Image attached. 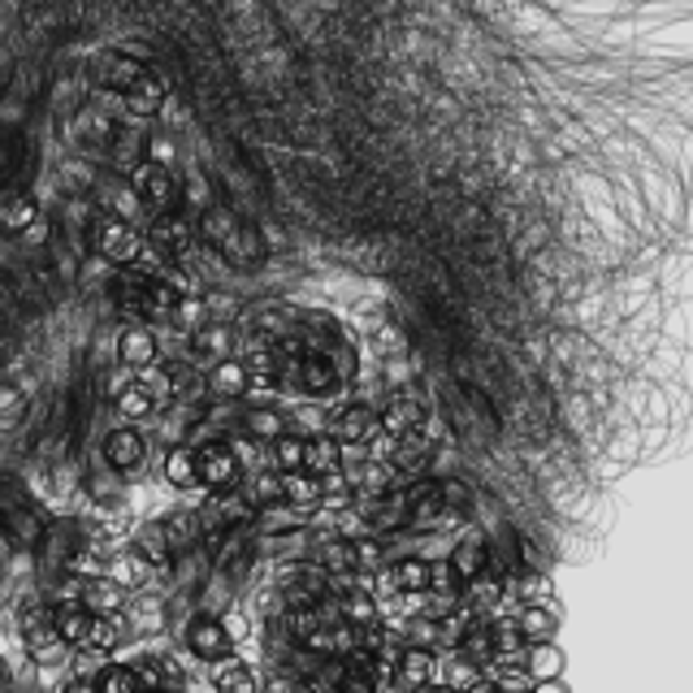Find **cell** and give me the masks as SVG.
I'll return each instance as SVG.
<instances>
[{"label":"cell","instance_id":"cell-17","mask_svg":"<svg viewBox=\"0 0 693 693\" xmlns=\"http://www.w3.org/2000/svg\"><path fill=\"white\" fill-rule=\"evenodd\" d=\"M113 408L127 416L131 425H139V420H152V416L161 413V399H156L152 386L139 377V382H122V386L113 391Z\"/></svg>","mask_w":693,"mask_h":693},{"label":"cell","instance_id":"cell-38","mask_svg":"<svg viewBox=\"0 0 693 693\" xmlns=\"http://www.w3.org/2000/svg\"><path fill=\"white\" fill-rule=\"evenodd\" d=\"M18 161H22V143H18V135L0 131V183H9V178L18 174Z\"/></svg>","mask_w":693,"mask_h":693},{"label":"cell","instance_id":"cell-18","mask_svg":"<svg viewBox=\"0 0 693 693\" xmlns=\"http://www.w3.org/2000/svg\"><path fill=\"white\" fill-rule=\"evenodd\" d=\"M208 395H217V399H243L248 395V369H243V360H217L212 369H208L205 377Z\"/></svg>","mask_w":693,"mask_h":693},{"label":"cell","instance_id":"cell-14","mask_svg":"<svg viewBox=\"0 0 693 693\" xmlns=\"http://www.w3.org/2000/svg\"><path fill=\"white\" fill-rule=\"evenodd\" d=\"M40 217H44V212H40V205H35L26 191L0 187V230H4V234H18V239H22Z\"/></svg>","mask_w":693,"mask_h":693},{"label":"cell","instance_id":"cell-25","mask_svg":"<svg viewBox=\"0 0 693 693\" xmlns=\"http://www.w3.org/2000/svg\"><path fill=\"white\" fill-rule=\"evenodd\" d=\"M516 628H520L525 646H534V641H551L559 624H554L551 607H542V603H525V607L516 612Z\"/></svg>","mask_w":693,"mask_h":693},{"label":"cell","instance_id":"cell-24","mask_svg":"<svg viewBox=\"0 0 693 693\" xmlns=\"http://www.w3.org/2000/svg\"><path fill=\"white\" fill-rule=\"evenodd\" d=\"M239 494L248 498V507H252V512L277 507V503H282V473H277V469H261V473H252V482L243 485Z\"/></svg>","mask_w":693,"mask_h":693},{"label":"cell","instance_id":"cell-39","mask_svg":"<svg viewBox=\"0 0 693 693\" xmlns=\"http://www.w3.org/2000/svg\"><path fill=\"white\" fill-rule=\"evenodd\" d=\"M26 413V404H22V395L13 391V386H0V429H13L18 420Z\"/></svg>","mask_w":693,"mask_h":693},{"label":"cell","instance_id":"cell-8","mask_svg":"<svg viewBox=\"0 0 693 693\" xmlns=\"http://www.w3.org/2000/svg\"><path fill=\"white\" fill-rule=\"evenodd\" d=\"M391 676H395L408 693L420 690V685H429V681H438V654H433V646H413V641H404L399 654H395Z\"/></svg>","mask_w":693,"mask_h":693},{"label":"cell","instance_id":"cell-20","mask_svg":"<svg viewBox=\"0 0 693 693\" xmlns=\"http://www.w3.org/2000/svg\"><path fill=\"white\" fill-rule=\"evenodd\" d=\"M48 620H53V632H57L66 646H82L91 612H87L82 603H53V607H48Z\"/></svg>","mask_w":693,"mask_h":693},{"label":"cell","instance_id":"cell-41","mask_svg":"<svg viewBox=\"0 0 693 693\" xmlns=\"http://www.w3.org/2000/svg\"><path fill=\"white\" fill-rule=\"evenodd\" d=\"M460 693H498V690H494V681H490V676H477V681H469Z\"/></svg>","mask_w":693,"mask_h":693},{"label":"cell","instance_id":"cell-23","mask_svg":"<svg viewBox=\"0 0 693 693\" xmlns=\"http://www.w3.org/2000/svg\"><path fill=\"white\" fill-rule=\"evenodd\" d=\"M161 529H165V542H169V554H183L191 551L196 542H200V516L196 512H174V516H165L161 520Z\"/></svg>","mask_w":693,"mask_h":693},{"label":"cell","instance_id":"cell-4","mask_svg":"<svg viewBox=\"0 0 693 693\" xmlns=\"http://www.w3.org/2000/svg\"><path fill=\"white\" fill-rule=\"evenodd\" d=\"M91 248H96V256H105V261H113V265H135L139 252H143L139 230L127 217H118V212L91 217Z\"/></svg>","mask_w":693,"mask_h":693},{"label":"cell","instance_id":"cell-27","mask_svg":"<svg viewBox=\"0 0 693 693\" xmlns=\"http://www.w3.org/2000/svg\"><path fill=\"white\" fill-rule=\"evenodd\" d=\"M243 433H248L252 442H274L277 433H286V413L256 404V408L243 413Z\"/></svg>","mask_w":693,"mask_h":693},{"label":"cell","instance_id":"cell-33","mask_svg":"<svg viewBox=\"0 0 693 693\" xmlns=\"http://www.w3.org/2000/svg\"><path fill=\"white\" fill-rule=\"evenodd\" d=\"M391 572H395L399 590H425L429 585V559H399V563H391Z\"/></svg>","mask_w":693,"mask_h":693},{"label":"cell","instance_id":"cell-6","mask_svg":"<svg viewBox=\"0 0 693 693\" xmlns=\"http://www.w3.org/2000/svg\"><path fill=\"white\" fill-rule=\"evenodd\" d=\"M143 460H147V438L139 433V425H118V429L105 433V464L113 473L131 477V473L143 469Z\"/></svg>","mask_w":693,"mask_h":693},{"label":"cell","instance_id":"cell-42","mask_svg":"<svg viewBox=\"0 0 693 693\" xmlns=\"http://www.w3.org/2000/svg\"><path fill=\"white\" fill-rule=\"evenodd\" d=\"M534 693H568V690H563L559 681H538V685H534Z\"/></svg>","mask_w":693,"mask_h":693},{"label":"cell","instance_id":"cell-44","mask_svg":"<svg viewBox=\"0 0 693 693\" xmlns=\"http://www.w3.org/2000/svg\"><path fill=\"white\" fill-rule=\"evenodd\" d=\"M299 693H312V690H299Z\"/></svg>","mask_w":693,"mask_h":693},{"label":"cell","instance_id":"cell-29","mask_svg":"<svg viewBox=\"0 0 693 693\" xmlns=\"http://www.w3.org/2000/svg\"><path fill=\"white\" fill-rule=\"evenodd\" d=\"M451 568H455L460 585H464V581H473L477 572L490 568V547H485L482 538H464V542L451 551Z\"/></svg>","mask_w":693,"mask_h":693},{"label":"cell","instance_id":"cell-40","mask_svg":"<svg viewBox=\"0 0 693 693\" xmlns=\"http://www.w3.org/2000/svg\"><path fill=\"white\" fill-rule=\"evenodd\" d=\"M304 690V685H299V681H295V676H286V672H282V676H270V681H265V690H256V693H299Z\"/></svg>","mask_w":693,"mask_h":693},{"label":"cell","instance_id":"cell-37","mask_svg":"<svg viewBox=\"0 0 693 693\" xmlns=\"http://www.w3.org/2000/svg\"><path fill=\"white\" fill-rule=\"evenodd\" d=\"M429 594H460V576L451 568V559H429Z\"/></svg>","mask_w":693,"mask_h":693},{"label":"cell","instance_id":"cell-15","mask_svg":"<svg viewBox=\"0 0 693 693\" xmlns=\"http://www.w3.org/2000/svg\"><path fill=\"white\" fill-rule=\"evenodd\" d=\"M425 420H429V408L416 399V395H395L382 413H377V425L386 429V433H413V429H425Z\"/></svg>","mask_w":693,"mask_h":693},{"label":"cell","instance_id":"cell-12","mask_svg":"<svg viewBox=\"0 0 693 693\" xmlns=\"http://www.w3.org/2000/svg\"><path fill=\"white\" fill-rule=\"evenodd\" d=\"M373 429H377V408L369 404H346L330 416V438H339L343 447H364Z\"/></svg>","mask_w":693,"mask_h":693},{"label":"cell","instance_id":"cell-43","mask_svg":"<svg viewBox=\"0 0 693 693\" xmlns=\"http://www.w3.org/2000/svg\"><path fill=\"white\" fill-rule=\"evenodd\" d=\"M66 693H96V685H87V681H74Z\"/></svg>","mask_w":693,"mask_h":693},{"label":"cell","instance_id":"cell-11","mask_svg":"<svg viewBox=\"0 0 693 693\" xmlns=\"http://www.w3.org/2000/svg\"><path fill=\"white\" fill-rule=\"evenodd\" d=\"M118 360H122V369H152L156 360H161V343H156V334L143 326V321H131L122 334H118Z\"/></svg>","mask_w":693,"mask_h":693},{"label":"cell","instance_id":"cell-10","mask_svg":"<svg viewBox=\"0 0 693 693\" xmlns=\"http://www.w3.org/2000/svg\"><path fill=\"white\" fill-rule=\"evenodd\" d=\"M230 628L217 620V616H200V620L187 624V650L196 654V659H205V663H212V659H226L230 654Z\"/></svg>","mask_w":693,"mask_h":693},{"label":"cell","instance_id":"cell-7","mask_svg":"<svg viewBox=\"0 0 693 693\" xmlns=\"http://www.w3.org/2000/svg\"><path fill=\"white\" fill-rule=\"evenodd\" d=\"M131 191H135V200L143 208L165 212V205H169L174 191H178V183H174V174H169L161 161H139L135 169H131Z\"/></svg>","mask_w":693,"mask_h":693},{"label":"cell","instance_id":"cell-31","mask_svg":"<svg viewBox=\"0 0 693 693\" xmlns=\"http://www.w3.org/2000/svg\"><path fill=\"white\" fill-rule=\"evenodd\" d=\"M212 690L217 693H256V672L248 663H217V676H212Z\"/></svg>","mask_w":693,"mask_h":693},{"label":"cell","instance_id":"cell-36","mask_svg":"<svg viewBox=\"0 0 693 693\" xmlns=\"http://www.w3.org/2000/svg\"><path fill=\"white\" fill-rule=\"evenodd\" d=\"M482 676H490L498 693H534V685H538L525 668H498V672H482Z\"/></svg>","mask_w":693,"mask_h":693},{"label":"cell","instance_id":"cell-35","mask_svg":"<svg viewBox=\"0 0 693 693\" xmlns=\"http://www.w3.org/2000/svg\"><path fill=\"white\" fill-rule=\"evenodd\" d=\"M351 551H355V572H377V568H386V551H382V542L377 538H351Z\"/></svg>","mask_w":693,"mask_h":693},{"label":"cell","instance_id":"cell-21","mask_svg":"<svg viewBox=\"0 0 693 693\" xmlns=\"http://www.w3.org/2000/svg\"><path fill=\"white\" fill-rule=\"evenodd\" d=\"M122 641H127L122 612H113V616H91V620H87V637H82V646H87V650L109 654V650H118Z\"/></svg>","mask_w":693,"mask_h":693},{"label":"cell","instance_id":"cell-22","mask_svg":"<svg viewBox=\"0 0 693 693\" xmlns=\"http://www.w3.org/2000/svg\"><path fill=\"white\" fill-rule=\"evenodd\" d=\"M234 351V334H230V326H200L196 334H191V355L196 360H205V364H217V360H226Z\"/></svg>","mask_w":693,"mask_h":693},{"label":"cell","instance_id":"cell-34","mask_svg":"<svg viewBox=\"0 0 693 693\" xmlns=\"http://www.w3.org/2000/svg\"><path fill=\"white\" fill-rule=\"evenodd\" d=\"M96 693H139L135 668H127V663L105 668V672H100V681H96Z\"/></svg>","mask_w":693,"mask_h":693},{"label":"cell","instance_id":"cell-30","mask_svg":"<svg viewBox=\"0 0 693 693\" xmlns=\"http://www.w3.org/2000/svg\"><path fill=\"white\" fill-rule=\"evenodd\" d=\"M161 473L174 490H191L196 485V460H191V447H169L165 460H161Z\"/></svg>","mask_w":693,"mask_h":693},{"label":"cell","instance_id":"cell-19","mask_svg":"<svg viewBox=\"0 0 693 693\" xmlns=\"http://www.w3.org/2000/svg\"><path fill=\"white\" fill-rule=\"evenodd\" d=\"M321 477L312 473H282V503L295 512H317L321 507Z\"/></svg>","mask_w":693,"mask_h":693},{"label":"cell","instance_id":"cell-2","mask_svg":"<svg viewBox=\"0 0 693 693\" xmlns=\"http://www.w3.org/2000/svg\"><path fill=\"white\" fill-rule=\"evenodd\" d=\"M118 299H122V312H131L143 326L174 321L178 308H183V290L156 274H127L122 286H118Z\"/></svg>","mask_w":693,"mask_h":693},{"label":"cell","instance_id":"cell-26","mask_svg":"<svg viewBox=\"0 0 693 693\" xmlns=\"http://www.w3.org/2000/svg\"><path fill=\"white\" fill-rule=\"evenodd\" d=\"M525 672H529L534 681H559V672H563V654H559V646H551V641H534V646H525Z\"/></svg>","mask_w":693,"mask_h":693},{"label":"cell","instance_id":"cell-9","mask_svg":"<svg viewBox=\"0 0 693 693\" xmlns=\"http://www.w3.org/2000/svg\"><path fill=\"white\" fill-rule=\"evenodd\" d=\"M22 641H26V650H31V659H40V663H57L62 654H66L69 646L53 632V620H48V612H22Z\"/></svg>","mask_w":693,"mask_h":693},{"label":"cell","instance_id":"cell-3","mask_svg":"<svg viewBox=\"0 0 693 693\" xmlns=\"http://www.w3.org/2000/svg\"><path fill=\"white\" fill-rule=\"evenodd\" d=\"M191 460H196V485H205L208 494L234 490L239 477H243V460H239V447H234V442L191 447Z\"/></svg>","mask_w":693,"mask_h":693},{"label":"cell","instance_id":"cell-16","mask_svg":"<svg viewBox=\"0 0 693 693\" xmlns=\"http://www.w3.org/2000/svg\"><path fill=\"white\" fill-rule=\"evenodd\" d=\"M78 603H82L91 616H113V612L127 607V585H118L109 572H105V576H91V581H82Z\"/></svg>","mask_w":693,"mask_h":693},{"label":"cell","instance_id":"cell-5","mask_svg":"<svg viewBox=\"0 0 693 693\" xmlns=\"http://www.w3.org/2000/svg\"><path fill=\"white\" fill-rule=\"evenodd\" d=\"M147 243L165 256V261H187L191 248H196V230L183 212H156L152 230H147Z\"/></svg>","mask_w":693,"mask_h":693},{"label":"cell","instance_id":"cell-1","mask_svg":"<svg viewBox=\"0 0 693 693\" xmlns=\"http://www.w3.org/2000/svg\"><path fill=\"white\" fill-rule=\"evenodd\" d=\"M96 82H105L109 91H118L127 105H131V113L139 118H152L161 105H165V87H161V78L152 74L147 66H139L131 57H122V53H100L96 57Z\"/></svg>","mask_w":693,"mask_h":693},{"label":"cell","instance_id":"cell-28","mask_svg":"<svg viewBox=\"0 0 693 693\" xmlns=\"http://www.w3.org/2000/svg\"><path fill=\"white\" fill-rule=\"evenodd\" d=\"M270 447V464L265 469H277V473H299V464H304V433H277L274 442H265Z\"/></svg>","mask_w":693,"mask_h":693},{"label":"cell","instance_id":"cell-32","mask_svg":"<svg viewBox=\"0 0 693 693\" xmlns=\"http://www.w3.org/2000/svg\"><path fill=\"white\" fill-rule=\"evenodd\" d=\"M135 554H143L152 568H161V563L169 559V542H165V529H161V520H147V525H139Z\"/></svg>","mask_w":693,"mask_h":693},{"label":"cell","instance_id":"cell-13","mask_svg":"<svg viewBox=\"0 0 693 693\" xmlns=\"http://www.w3.org/2000/svg\"><path fill=\"white\" fill-rule=\"evenodd\" d=\"M339 469H343V442L330 438V433H304V464H299V473L330 477Z\"/></svg>","mask_w":693,"mask_h":693}]
</instances>
